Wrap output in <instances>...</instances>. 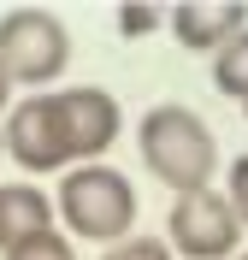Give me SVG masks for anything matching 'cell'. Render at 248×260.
<instances>
[{
	"label": "cell",
	"instance_id": "cell-1",
	"mask_svg": "<svg viewBox=\"0 0 248 260\" xmlns=\"http://www.w3.org/2000/svg\"><path fill=\"white\" fill-rule=\"evenodd\" d=\"M136 154H142V172L154 183H165L171 195H189V189H213V172H219V136L213 124L195 113V107H148L142 124H136Z\"/></svg>",
	"mask_w": 248,
	"mask_h": 260
},
{
	"label": "cell",
	"instance_id": "cell-2",
	"mask_svg": "<svg viewBox=\"0 0 248 260\" xmlns=\"http://www.w3.org/2000/svg\"><path fill=\"white\" fill-rule=\"evenodd\" d=\"M53 219L71 243H100L113 248L136 231V183L118 166L95 160V166H71L59 189H53Z\"/></svg>",
	"mask_w": 248,
	"mask_h": 260
},
{
	"label": "cell",
	"instance_id": "cell-3",
	"mask_svg": "<svg viewBox=\"0 0 248 260\" xmlns=\"http://www.w3.org/2000/svg\"><path fill=\"white\" fill-rule=\"evenodd\" d=\"M71 65V30L65 18L48 6H12L0 18V71L12 77V89H36L48 95V83L65 77Z\"/></svg>",
	"mask_w": 248,
	"mask_h": 260
},
{
	"label": "cell",
	"instance_id": "cell-4",
	"mask_svg": "<svg viewBox=\"0 0 248 260\" xmlns=\"http://www.w3.org/2000/svg\"><path fill=\"white\" fill-rule=\"evenodd\" d=\"M0 136H6V160L18 172H30V178H65L77 166L71 142H65V124H59V107H53V89L12 101V113L0 118Z\"/></svg>",
	"mask_w": 248,
	"mask_h": 260
},
{
	"label": "cell",
	"instance_id": "cell-5",
	"mask_svg": "<svg viewBox=\"0 0 248 260\" xmlns=\"http://www.w3.org/2000/svg\"><path fill=\"white\" fill-rule=\"evenodd\" d=\"M165 243L183 260H236L242 243V225H236L225 189H189L171 195V213H165Z\"/></svg>",
	"mask_w": 248,
	"mask_h": 260
},
{
	"label": "cell",
	"instance_id": "cell-6",
	"mask_svg": "<svg viewBox=\"0 0 248 260\" xmlns=\"http://www.w3.org/2000/svg\"><path fill=\"white\" fill-rule=\"evenodd\" d=\"M53 107H59V124H65V142H71L77 166L107 160V148L124 136V107H118L113 89H95V83L53 89Z\"/></svg>",
	"mask_w": 248,
	"mask_h": 260
},
{
	"label": "cell",
	"instance_id": "cell-7",
	"mask_svg": "<svg viewBox=\"0 0 248 260\" xmlns=\"http://www.w3.org/2000/svg\"><path fill=\"white\" fill-rule=\"evenodd\" d=\"M165 30L189 53H219L248 30V6L242 0H183V6H165Z\"/></svg>",
	"mask_w": 248,
	"mask_h": 260
},
{
	"label": "cell",
	"instance_id": "cell-8",
	"mask_svg": "<svg viewBox=\"0 0 248 260\" xmlns=\"http://www.w3.org/2000/svg\"><path fill=\"white\" fill-rule=\"evenodd\" d=\"M53 225L59 219H53V201L42 183H0V254L53 231Z\"/></svg>",
	"mask_w": 248,
	"mask_h": 260
},
{
	"label": "cell",
	"instance_id": "cell-9",
	"mask_svg": "<svg viewBox=\"0 0 248 260\" xmlns=\"http://www.w3.org/2000/svg\"><path fill=\"white\" fill-rule=\"evenodd\" d=\"M213 89L225 101H248V30L213 53Z\"/></svg>",
	"mask_w": 248,
	"mask_h": 260
},
{
	"label": "cell",
	"instance_id": "cell-10",
	"mask_svg": "<svg viewBox=\"0 0 248 260\" xmlns=\"http://www.w3.org/2000/svg\"><path fill=\"white\" fill-rule=\"evenodd\" d=\"M6 260H77V243L53 225V231H42V237H30V243L6 248Z\"/></svg>",
	"mask_w": 248,
	"mask_h": 260
},
{
	"label": "cell",
	"instance_id": "cell-11",
	"mask_svg": "<svg viewBox=\"0 0 248 260\" xmlns=\"http://www.w3.org/2000/svg\"><path fill=\"white\" fill-rule=\"evenodd\" d=\"M100 260H178V254H171V243H165V237H148V231H130L124 243H113V248H107Z\"/></svg>",
	"mask_w": 248,
	"mask_h": 260
},
{
	"label": "cell",
	"instance_id": "cell-12",
	"mask_svg": "<svg viewBox=\"0 0 248 260\" xmlns=\"http://www.w3.org/2000/svg\"><path fill=\"white\" fill-rule=\"evenodd\" d=\"M113 24H118L124 42H142V36H154V30L165 24V6H118Z\"/></svg>",
	"mask_w": 248,
	"mask_h": 260
},
{
	"label": "cell",
	"instance_id": "cell-13",
	"mask_svg": "<svg viewBox=\"0 0 248 260\" xmlns=\"http://www.w3.org/2000/svg\"><path fill=\"white\" fill-rule=\"evenodd\" d=\"M225 201H231L236 225H242V237H248V154H236L231 172H225Z\"/></svg>",
	"mask_w": 248,
	"mask_h": 260
},
{
	"label": "cell",
	"instance_id": "cell-14",
	"mask_svg": "<svg viewBox=\"0 0 248 260\" xmlns=\"http://www.w3.org/2000/svg\"><path fill=\"white\" fill-rule=\"evenodd\" d=\"M12 113V77H6V71H0V118Z\"/></svg>",
	"mask_w": 248,
	"mask_h": 260
},
{
	"label": "cell",
	"instance_id": "cell-15",
	"mask_svg": "<svg viewBox=\"0 0 248 260\" xmlns=\"http://www.w3.org/2000/svg\"><path fill=\"white\" fill-rule=\"evenodd\" d=\"M0 154H6V136H0Z\"/></svg>",
	"mask_w": 248,
	"mask_h": 260
},
{
	"label": "cell",
	"instance_id": "cell-16",
	"mask_svg": "<svg viewBox=\"0 0 248 260\" xmlns=\"http://www.w3.org/2000/svg\"><path fill=\"white\" fill-rule=\"evenodd\" d=\"M242 118H248V101H242Z\"/></svg>",
	"mask_w": 248,
	"mask_h": 260
},
{
	"label": "cell",
	"instance_id": "cell-17",
	"mask_svg": "<svg viewBox=\"0 0 248 260\" xmlns=\"http://www.w3.org/2000/svg\"><path fill=\"white\" fill-rule=\"evenodd\" d=\"M236 260H248V254H236Z\"/></svg>",
	"mask_w": 248,
	"mask_h": 260
}]
</instances>
